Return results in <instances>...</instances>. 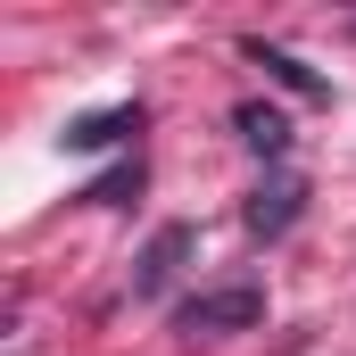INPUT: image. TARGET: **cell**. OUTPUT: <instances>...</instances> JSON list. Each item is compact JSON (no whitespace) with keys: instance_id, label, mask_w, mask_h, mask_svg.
<instances>
[{"instance_id":"cell-1","label":"cell","mask_w":356,"mask_h":356,"mask_svg":"<svg viewBox=\"0 0 356 356\" xmlns=\"http://www.w3.org/2000/svg\"><path fill=\"white\" fill-rule=\"evenodd\" d=\"M249 323H266V290L257 282H232V290H207V298L175 307L182 340H216V332H249Z\"/></svg>"},{"instance_id":"cell-2","label":"cell","mask_w":356,"mask_h":356,"mask_svg":"<svg viewBox=\"0 0 356 356\" xmlns=\"http://www.w3.org/2000/svg\"><path fill=\"white\" fill-rule=\"evenodd\" d=\"M191 249H199V232H191V224H158V232H149V249L133 257V298H158V290L182 273Z\"/></svg>"},{"instance_id":"cell-3","label":"cell","mask_w":356,"mask_h":356,"mask_svg":"<svg viewBox=\"0 0 356 356\" xmlns=\"http://www.w3.org/2000/svg\"><path fill=\"white\" fill-rule=\"evenodd\" d=\"M124 133H141V108H99V116L67 124V149H116Z\"/></svg>"},{"instance_id":"cell-4","label":"cell","mask_w":356,"mask_h":356,"mask_svg":"<svg viewBox=\"0 0 356 356\" xmlns=\"http://www.w3.org/2000/svg\"><path fill=\"white\" fill-rule=\"evenodd\" d=\"M290 216H298V182H273V191H257L249 199V232H290Z\"/></svg>"},{"instance_id":"cell-5","label":"cell","mask_w":356,"mask_h":356,"mask_svg":"<svg viewBox=\"0 0 356 356\" xmlns=\"http://www.w3.org/2000/svg\"><path fill=\"white\" fill-rule=\"evenodd\" d=\"M232 124H241V141H249V149H266V158H282V149H290V124H282L273 108H257V99H249Z\"/></svg>"},{"instance_id":"cell-6","label":"cell","mask_w":356,"mask_h":356,"mask_svg":"<svg viewBox=\"0 0 356 356\" xmlns=\"http://www.w3.org/2000/svg\"><path fill=\"white\" fill-rule=\"evenodd\" d=\"M249 58H257V67H273V83H290L298 99H323V75H307L290 50H273V42H249Z\"/></svg>"}]
</instances>
